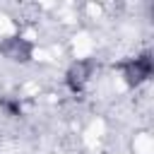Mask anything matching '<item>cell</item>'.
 I'll use <instances>...</instances> for the list:
<instances>
[{
	"label": "cell",
	"instance_id": "cell-1",
	"mask_svg": "<svg viewBox=\"0 0 154 154\" xmlns=\"http://www.w3.org/2000/svg\"><path fill=\"white\" fill-rule=\"evenodd\" d=\"M149 72H152V60H149V55L135 58V63H130V65L125 67V77H128V82H132V84H137V82H142L144 77H149Z\"/></svg>",
	"mask_w": 154,
	"mask_h": 154
},
{
	"label": "cell",
	"instance_id": "cell-2",
	"mask_svg": "<svg viewBox=\"0 0 154 154\" xmlns=\"http://www.w3.org/2000/svg\"><path fill=\"white\" fill-rule=\"evenodd\" d=\"M5 53L12 58V60H26L29 53H31V46L26 41H19V38H12L7 46H5Z\"/></svg>",
	"mask_w": 154,
	"mask_h": 154
},
{
	"label": "cell",
	"instance_id": "cell-3",
	"mask_svg": "<svg viewBox=\"0 0 154 154\" xmlns=\"http://www.w3.org/2000/svg\"><path fill=\"white\" fill-rule=\"evenodd\" d=\"M87 75H89V65H87V63H77V65H72L70 72H67V84H70L72 89H79V87L84 84Z\"/></svg>",
	"mask_w": 154,
	"mask_h": 154
}]
</instances>
